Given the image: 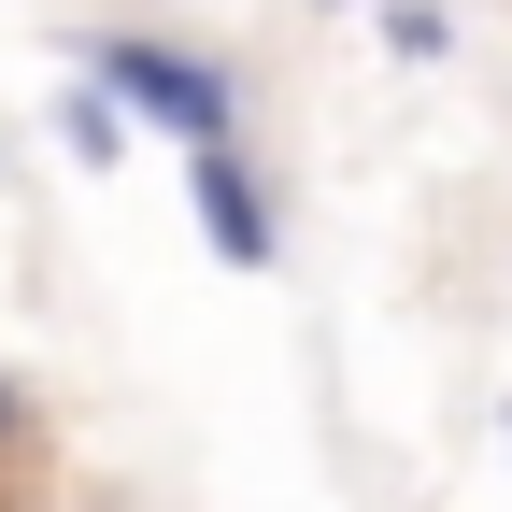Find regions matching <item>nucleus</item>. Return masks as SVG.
Here are the masks:
<instances>
[{
    "label": "nucleus",
    "instance_id": "nucleus-3",
    "mask_svg": "<svg viewBox=\"0 0 512 512\" xmlns=\"http://www.w3.org/2000/svg\"><path fill=\"white\" fill-rule=\"evenodd\" d=\"M384 57H399V72H441V57H456V15H441V0H384Z\"/></svg>",
    "mask_w": 512,
    "mask_h": 512
},
{
    "label": "nucleus",
    "instance_id": "nucleus-2",
    "mask_svg": "<svg viewBox=\"0 0 512 512\" xmlns=\"http://www.w3.org/2000/svg\"><path fill=\"white\" fill-rule=\"evenodd\" d=\"M185 200H200V242L228 256V271H285V214H271V185L242 171V143L185 157Z\"/></svg>",
    "mask_w": 512,
    "mask_h": 512
},
{
    "label": "nucleus",
    "instance_id": "nucleus-6",
    "mask_svg": "<svg viewBox=\"0 0 512 512\" xmlns=\"http://www.w3.org/2000/svg\"><path fill=\"white\" fill-rule=\"evenodd\" d=\"M313 15H342V0H313Z\"/></svg>",
    "mask_w": 512,
    "mask_h": 512
},
{
    "label": "nucleus",
    "instance_id": "nucleus-4",
    "mask_svg": "<svg viewBox=\"0 0 512 512\" xmlns=\"http://www.w3.org/2000/svg\"><path fill=\"white\" fill-rule=\"evenodd\" d=\"M57 143H72L86 171H114V157H128V114H114L100 86H72V100H57Z\"/></svg>",
    "mask_w": 512,
    "mask_h": 512
},
{
    "label": "nucleus",
    "instance_id": "nucleus-5",
    "mask_svg": "<svg viewBox=\"0 0 512 512\" xmlns=\"http://www.w3.org/2000/svg\"><path fill=\"white\" fill-rule=\"evenodd\" d=\"M15 441H29V384L0 370V456H15Z\"/></svg>",
    "mask_w": 512,
    "mask_h": 512
},
{
    "label": "nucleus",
    "instance_id": "nucleus-1",
    "mask_svg": "<svg viewBox=\"0 0 512 512\" xmlns=\"http://www.w3.org/2000/svg\"><path fill=\"white\" fill-rule=\"evenodd\" d=\"M86 86L128 114V128H157V143H242V72L200 43H171V29H86Z\"/></svg>",
    "mask_w": 512,
    "mask_h": 512
}]
</instances>
